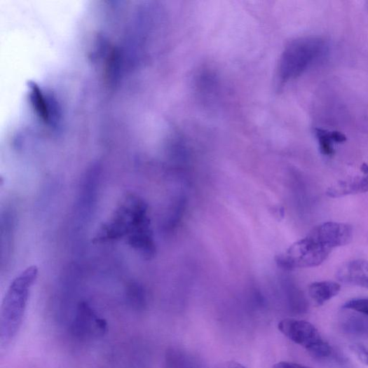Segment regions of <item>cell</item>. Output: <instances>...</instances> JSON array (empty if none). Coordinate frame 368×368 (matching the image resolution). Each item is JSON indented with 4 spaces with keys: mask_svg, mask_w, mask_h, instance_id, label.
Masks as SVG:
<instances>
[{
    "mask_svg": "<svg viewBox=\"0 0 368 368\" xmlns=\"http://www.w3.org/2000/svg\"><path fill=\"white\" fill-rule=\"evenodd\" d=\"M350 350L364 364L368 366V348L361 344H354L350 346Z\"/></svg>",
    "mask_w": 368,
    "mask_h": 368,
    "instance_id": "2e32d148",
    "label": "cell"
},
{
    "mask_svg": "<svg viewBox=\"0 0 368 368\" xmlns=\"http://www.w3.org/2000/svg\"><path fill=\"white\" fill-rule=\"evenodd\" d=\"M165 368H207L199 359L180 348H169L165 356Z\"/></svg>",
    "mask_w": 368,
    "mask_h": 368,
    "instance_id": "30bf717a",
    "label": "cell"
},
{
    "mask_svg": "<svg viewBox=\"0 0 368 368\" xmlns=\"http://www.w3.org/2000/svg\"><path fill=\"white\" fill-rule=\"evenodd\" d=\"M341 286L334 281L313 282L308 287L309 296L318 306H322L341 292Z\"/></svg>",
    "mask_w": 368,
    "mask_h": 368,
    "instance_id": "8fae6325",
    "label": "cell"
},
{
    "mask_svg": "<svg viewBox=\"0 0 368 368\" xmlns=\"http://www.w3.org/2000/svg\"><path fill=\"white\" fill-rule=\"evenodd\" d=\"M359 314H352L348 316L343 322V328L349 334L360 336L368 335V317Z\"/></svg>",
    "mask_w": 368,
    "mask_h": 368,
    "instance_id": "4fadbf2b",
    "label": "cell"
},
{
    "mask_svg": "<svg viewBox=\"0 0 368 368\" xmlns=\"http://www.w3.org/2000/svg\"><path fill=\"white\" fill-rule=\"evenodd\" d=\"M39 269L27 267L11 282L0 311V344L8 346L22 326L32 288L37 280Z\"/></svg>",
    "mask_w": 368,
    "mask_h": 368,
    "instance_id": "6da1fadb",
    "label": "cell"
},
{
    "mask_svg": "<svg viewBox=\"0 0 368 368\" xmlns=\"http://www.w3.org/2000/svg\"><path fill=\"white\" fill-rule=\"evenodd\" d=\"M107 325L87 303L79 305L72 324L73 333L80 338L99 336L105 333Z\"/></svg>",
    "mask_w": 368,
    "mask_h": 368,
    "instance_id": "52a82bcc",
    "label": "cell"
},
{
    "mask_svg": "<svg viewBox=\"0 0 368 368\" xmlns=\"http://www.w3.org/2000/svg\"><path fill=\"white\" fill-rule=\"evenodd\" d=\"M220 368H246V367L239 362L231 361V362H225L221 366Z\"/></svg>",
    "mask_w": 368,
    "mask_h": 368,
    "instance_id": "ac0fdd59",
    "label": "cell"
},
{
    "mask_svg": "<svg viewBox=\"0 0 368 368\" xmlns=\"http://www.w3.org/2000/svg\"><path fill=\"white\" fill-rule=\"evenodd\" d=\"M278 328L282 334L304 348L311 356L322 359L332 354L331 346L313 324L304 320L285 319L278 323Z\"/></svg>",
    "mask_w": 368,
    "mask_h": 368,
    "instance_id": "5b68a950",
    "label": "cell"
},
{
    "mask_svg": "<svg viewBox=\"0 0 368 368\" xmlns=\"http://www.w3.org/2000/svg\"><path fill=\"white\" fill-rule=\"evenodd\" d=\"M308 235L332 250L349 244L353 239V231L349 224L329 222L316 226Z\"/></svg>",
    "mask_w": 368,
    "mask_h": 368,
    "instance_id": "8992f818",
    "label": "cell"
},
{
    "mask_svg": "<svg viewBox=\"0 0 368 368\" xmlns=\"http://www.w3.org/2000/svg\"><path fill=\"white\" fill-rule=\"evenodd\" d=\"M273 368H309L306 366L292 362H280L275 364Z\"/></svg>",
    "mask_w": 368,
    "mask_h": 368,
    "instance_id": "e0dca14e",
    "label": "cell"
},
{
    "mask_svg": "<svg viewBox=\"0 0 368 368\" xmlns=\"http://www.w3.org/2000/svg\"><path fill=\"white\" fill-rule=\"evenodd\" d=\"M343 308L353 310L368 317V298L356 299L347 301Z\"/></svg>",
    "mask_w": 368,
    "mask_h": 368,
    "instance_id": "5bb4252c",
    "label": "cell"
},
{
    "mask_svg": "<svg viewBox=\"0 0 368 368\" xmlns=\"http://www.w3.org/2000/svg\"><path fill=\"white\" fill-rule=\"evenodd\" d=\"M315 133L318 141L320 151L326 156L334 155V144H343L347 140V137L339 131L316 128Z\"/></svg>",
    "mask_w": 368,
    "mask_h": 368,
    "instance_id": "7c38bea8",
    "label": "cell"
},
{
    "mask_svg": "<svg viewBox=\"0 0 368 368\" xmlns=\"http://www.w3.org/2000/svg\"><path fill=\"white\" fill-rule=\"evenodd\" d=\"M336 277L343 284L368 289V261L364 260L350 261L339 268Z\"/></svg>",
    "mask_w": 368,
    "mask_h": 368,
    "instance_id": "9c48e42d",
    "label": "cell"
},
{
    "mask_svg": "<svg viewBox=\"0 0 368 368\" xmlns=\"http://www.w3.org/2000/svg\"><path fill=\"white\" fill-rule=\"evenodd\" d=\"M151 226L146 204L138 198H127L114 216L102 228L97 239L110 240L129 237L134 233Z\"/></svg>",
    "mask_w": 368,
    "mask_h": 368,
    "instance_id": "3957f363",
    "label": "cell"
},
{
    "mask_svg": "<svg viewBox=\"0 0 368 368\" xmlns=\"http://www.w3.org/2000/svg\"><path fill=\"white\" fill-rule=\"evenodd\" d=\"M128 299L135 308H143L145 304V295L142 289L137 286H132L128 290Z\"/></svg>",
    "mask_w": 368,
    "mask_h": 368,
    "instance_id": "9a60e30c",
    "label": "cell"
},
{
    "mask_svg": "<svg viewBox=\"0 0 368 368\" xmlns=\"http://www.w3.org/2000/svg\"><path fill=\"white\" fill-rule=\"evenodd\" d=\"M329 49L327 40L311 36L292 41L282 51L278 63L279 86L299 77L325 57Z\"/></svg>",
    "mask_w": 368,
    "mask_h": 368,
    "instance_id": "7a4b0ae2",
    "label": "cell"
},
{
    "mask_svg": "<svg viewBox=\"0 0 368 368\" xmlns=\"http://www.w3.org/2000/svg\"><path fill=\"white\" fill-rule=\"evenodd\" d=\"M332 250L308 235L278 254L276 263L279 267L289 271L313 268L323 264Z\"/></svg>",
    "mask_w": 368,
    "mask_h": 368,
    "instance_id": "277c9868",
    "label": "cell"
},
{
    "mask_svg": "<svg viewBox=\"0 0 368 368\" xmlns=\"http://www.w3.org/2000/svg\"><path fill=\"white\" fill-rule=\"evenodd\" d=\"M362 175L339 181L329 186L327 195L331 198H339L348 195L368 192V164L360 167Z\"/></svg>",
    "mask_w": 368,
    "mask_h": 368,
    "instance_id": "ba28073f",
    "label": "cell"
}]
</instances>
